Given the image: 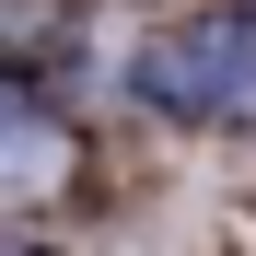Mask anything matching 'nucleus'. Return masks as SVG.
<instances>
[{"label":"nucleus","mask_w":256,"mask_h":256,"mask_svg":"<svg viewBox=\"0 0 256 256\" xmlns=\"http://www.w3.org/2000/svg\"><path fill=\"white\" fill-rule=\"evenodd\" d=\"M152 105H256V35L244 24H186L175 47L152 58Z\"/></svg>","instance_id":"nucleus-1"},{"label":"nucleus","mask_w":256,"mask_h":256,"mask_svg":"<svg viewBox=\"0 0 256 256\" xmlns=\"http://www.w3.org/2000/svg\"><path fill=\"white\" fill-rule=\"evenodd\" d=\"M0 163H12V175H58V140H47L12 94H0Z\"/></svg>","instance_id":"nucleus-2"}]
</instances>
